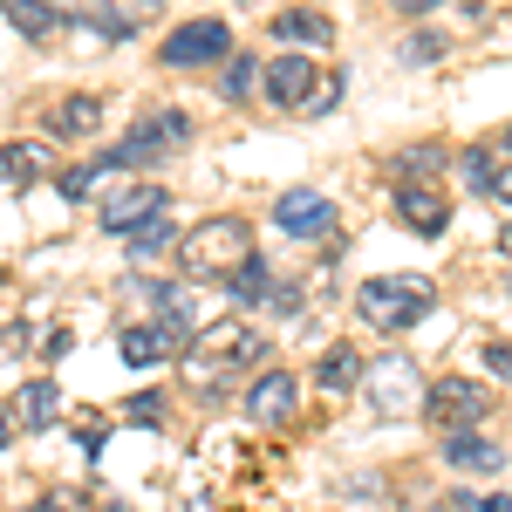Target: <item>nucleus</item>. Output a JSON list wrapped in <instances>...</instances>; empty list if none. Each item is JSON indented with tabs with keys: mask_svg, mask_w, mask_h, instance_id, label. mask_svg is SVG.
Returning a JSON list of instances; mask_svg holds the SVG:
<instances>
[{
	"mask_svg": "<svg viewBox=\"0 0 512 512\" xmlns=\"http://www.w3.org/2000/svg\"><path fill=\"white\" fill-rule=\"evenodd\" d=\"M355 315L369 321L376 335H403L431 315V280L424 274H383V280H362L355 294Z\"/></svg>",
	"mask_w": 512,
	"mask_h": 512,
	"instance_id": "obj_1",
	"label": "nucleus"
},
{
	"mask_svg": "<svg viewBox=\"0 0 512 512\" xmlns=\"http://www.w3.org/2000/svg\"><path fill=\"white\" fill-rule=\"evenodd\" d=\"M178 260H185L192 280H233L239 267L253 260V226H246V219H205V226L185 233Z\"/></svg>",
	"mask_w": 512,
	"mask_h": 512,
	"instance_id": "obj_2",
	"label": "nucleus"
},
{
	"mask_svg": "<svg viewBox=\"0 0 512 512\" xmlns=\"http://www.w3.org/2000/svg\"><path fill=\"white\" fill-rule=\"evenodd\" d=\"M424 164H431L424 151H417L410 164H396V219H403L410 233L437 239L444 226H451V198H444V185H437Z\"/></svg>",
	"mask_w": 512,
	"mask_h": 512,
	"instance_id": "obj_3",
	"label": "nucleus"
},
{
	"mask_svg": "<svg viewBox=\"0 0 512 512\" xmlns=\"http://www.w3.org/2000/svg\"><path fill=\"white\" fill-rule=\"evenodd\" d=\"M178 144H192V123H185V110H151V117L137 123L130 137H123L110 158H96V171H130V164H158L171 158Z\"/></svg>",
	"mask_w": 512,
	"mask_h": 512,
	"instance_id": "obj_4",
	"label": "nucleus"
},
{
	"mask_svg": "<svg viewBox=\"0 0 512 512\" xmlns=\"http://www.w3.org/2000/svg\"><path fill=\"white\" fill-rule=\"evenodd\" d=\"M205 62H233V28L219 14H198L164 41V69H205Z\"/></svg>",
	"mask_w": 512,
	"mask_h": 512,
	"instance_id": "obj_5",
	"label": "nucleus"
},
{
	"mask_svg": "<svg viewBox=\"0 0 512 512\" xmlns=\"http://www.w3.org/2000/svg\"><path fill=\"white\" fill-rule=\"evenodd\" d=\"M274 226L287 239H301V246H315V239H328L342 226V212H335V198H321V192H280Z\"/></svg>",
	"mask_w": 512,
	"mask_h": 512,
	"instance_id": "obj_6",
	"label": "nucleus"
},
{
	"mask_svg": "<svg viewBox=\"0 0 512 512\" xmlns=\"http://www.w3.org/2000/svg\"><path fill=\"white\" fill-rule=\"evenodd\" d=\"M485 403H492V396L478 390L472 376H444V383L424 390V410H431V424H444V437H451V431H472L478 417H485Z\"/></svg>",
	"mask_w": 512,
	"mask_h": 512,
	"instance_id": "obj_7",
	"label": "nucleus"
},
{
	"mask_svg": "<svg viewBox=\"0 0 512 512\" xmlns=\"http://www.w3.org/2000/svg\"><path fill=\"white\" fill-rule=\"evenodd\" d=\"M362 383H369V410H376V417H403L410 403H424V396H417V369H410V355H383Z\"/></svg>",
	"mask_w": 512,
	"mask_h": 512,
	"instance_id": "obj_8",
	"label": "nucleus"
},
{
	"mask_svg": "<svg viewBox=\"0 0 512 512\" xmlns=\"http://www.w3.org/2000/svg\"><path fill=\"white\" fill-rule=\"evenodd\" d=\"M294 410H301V383L287 369H260V383L246 390V417L260 431H280V424H294Z\"/></svg>",
	"mask_w": 512,
	"mask_h": 512,
	"instance_id": "obj_9",
	"label": "nucleus"
},
{
	"mask_svg": "<svg viewBox=\"0 0 512 512\" xmlns=\"http://www.w3.org/2000/svg\"><path fill=\"white\" fill-rule=\"evenodd\" d=\"M158 212H171V198L158 192V185H123L117 198H103V233H137L144 219H158Z\"/></svg>",
	"mask_w": 512,
	"mask_h": 512,
	"instance_id": "obj_10",
	"label": "nucleus"
},
{
	"mask_svg": "<svg viewBox=\"0 0 512 512\" xmlns=\"http://www.w3.org/2000/svg\"><path fill=\"white\" fill-rule=\"evenodd\" d=\"M315 82H321V62L280 55V62H267V103H274V110H301V103L315 96Z\"/></svg>",
	"mask_w": 512,
	"mask_h": 512,
	"instance_id": "obj_11",
	"label": "nucleus"
},
{
	"mask_svg": "<svg viewBox=\"0 0 512 512\" xmlns=\"http://www.w3.org/2000/svg\"><path fill=\"white\" fill-rule=\"evenodd\" d=\"M260 355H267V335H253V328H239V321H226V328H205V335H198V362L246 369V362H260Z\"/></svg>",
	"mask_w": 512,
	"mask_h": 512,
	"instance_id": "obj_12",
	"label": "nucleus"
},
{
	"mask_svg": "<svg viewBox=\"0 0 512 512\" xmlns=\"http://www.w3.org/2000/svg\"><path fill=\"white\" fill-rule=\"evenodd\" d=\"M151 308H158V335L171 342V349H185V335H192V287H164V280H151Z\"/></svg>",
	"mask_w": 512,
	"mask_h": 512,
	"instance_id": "obj_13",
	"label": "nucleus"
},
{
	"mask_svg": "<svg viewBox=\"0 0 512 512\" xmlns=\"http://www.w3.org/2000/svg\"><path fill=\"white\" fill-rule=\"evenodd\" d=\"M444 465H451V472H499L506 451H499L492 437H478V431H451L444 437Z\"/></svg>",
	"mask_w": 512,
	"mask_h": 512,
	"instance_id": "obj_14",
	"label": "nucleus"
},
{
	"mask_svg": "<svg viewBox=\"0 0 512 512\" xmlns=\"http://www.w3.org/2000/svg\"><path fill=\"white\" fill-rule=\"evenodd\" d=\"M41 171H48V144H41V137L0 144V185H35Z\"/></svg>",
	"mask_w": 512,
	"mask_h": 512,
	"instance_id": "obj_15",
	"label": "nucleus"
},
{
	"mask_svg": "<svg viewBox=\"0 0 512 512\" xmlns=\"http://www.w3.org/2000/svg\"><path fill=\"white\" fill-rule=\"evenodd\" d=\"M274 35L287 41V48H328V41H335V21H328V14L287 7V14H274Z\"/></svg>",
	"mask_w": 512,
	"mask_h": 512,
	"instance_id": "obj_16",
	"label": "nucleus"
},
{
	"mask_svg": "<svg viewBox=\"0 0 512 512\" xmlns=\"http://www.w3.org/2000/svg\"><path fill=\"white\" fill-rule=\"evenodd\" d=\"M96 117H103V103H96V96H62V103L48 110V130H55V137H89Z\"/></svg>",
	"mask_w": 512,
	"mask_h": 512,
	"instance_id": "obj_17",
	"label": "nucleus"
},
{
	"mask_svg": "<svg viewBox=\"0 0 512 512\" xmlns=\"http://www.w3.org/2000/svg\"><path fill=\"white\" fill-rule=\"evenodd\" d=\"M362 376H369V369H362V355H355L349 342H335V349L315 362V383H321V390H355Z\"/></svg>",
	"mask_w": 512,
	"mask_h": 512,
	"instance_id": "obj_18",
	"label": "nucleus"
},
{
	"mask_svg": "<svg viewBox=\"0 0 512 512\" xmlns=\"http://www.w3.org/2000/svg\"><path fill=\"white\" fill-rule=\"evenodd\" d=\"M117 355L130 362V369H151V362L171 355V342H164L158 328H144V321H137V328H123V335H117Z\"/></svg>",
	"mask_w": 512,
	"mask_h": 512,
	"instance_id": "obj_19",
	"label": "nucleus"
},
{
	"mask_svg": "<svg viewBox=\"0 0 512 512\" xmlns=\"http://www.w3.org/2000/svg\"><path fill=\"white\" fill-rule=\"evenodd\" d=\"M55 403H62V396H55V383H48V376H41V383H28V390H21V403H14L21 431H48V424H55Z\"/></svg>",
	"mask_w": 512,
	"mask_h": 512,
	"instance_id": "obj_20",
	"label": "nucleus"
},
{
	"mask_svg": "<svg viewBox=\"0 0 512 512\" xmlns=\"http://www.w3.org/2000/svg\"><path fill=\"white\" fill-rule=\"evenodd\" d=\"M7 21H14L21 35H48V28H62V7H41V0H14V7H7Z\"/></svg>",
	"mask_w": 512,
	"mask_h": 512,
	"instance_id": "obj_21",
	"label": "nucleus"
},
{
	"mask_svg": "<svg viewBox=\"0 0 512 512\" xmlns=\"http://www.w3.org/2000/svg\"><path fill=\"white\" fill-rule=\"evenodd\" d=\"M226 287H233V301H274V274H267L260 260H246V267H239Z\"/></svg>",
	"mask_w": 512,
	"mask_h": 512,
	"instance_id": "obj_22",
	"label": "nucleus"
},
{
	"mask_svg": "<svg viewBox=\"0 0 512 512\" xmlns=\"http://www.w3.org/2000/svg\"><path fill=\"white\" fill-rule=\"evenodd\" d=\"M458 178H465L472 192H499V178H506V171L492 164V151H465V158H458Z\"/></svg>",
	"mask_w": 512,
	"mask_h": 512,
	"instance_id": "obj_23",
	"label": "nucleus"
},
{
	"mask_svg": "<svg viewBox=\"0 0 512 512\" xmlns=\"http://www.w3.org/2000/svg\"><path fill=\"white\" fill-rule=\"evenodd\" d=\"M178 239V226H171V212H158V219H144L137 233H130V253H164Z\"/></svg>",
	"mask_w": 512,
	"mask_h": 512,
	"instance_id": "obj_24",
	"label": "nucleus"
},
{
	"mask_svg": "<svg viewBox=\"0 0 512 512\" xmlns=\"http://www.w3.org/2000/svg\"><path fill=\"white\" fill-rule=\"evenodd\" d=\"M335 103H342V76H321V82H315V96L301 103V117H328Z\"/></svg>",
	"mask_w": 512,
	"mask_h": 512,
	"instance_id": "obj_25",
	"label": "nucleus"
},
{
	"mask_svg": "<svg viewBox=\"0 0 512 512\" xmlns=\"http://www.w3.org/2000/svg\"><path fill=\"white\" fill-rule=\"evenodd\" d=\"M253 82H260V69H253V62H246V55H233V62H226V96H246V89H253Z\"/></svg>",
	"mask_w": 512,
	"mask_h": 512,
	"instance_id": "obj_26",
	"label": "nucleus"
},
{
	"mask_svg": "<svg viewBox=\"0 0 512 512\" xmlns=\"http://www.w3.org/2000/svg\"><path fill=\"white\" fill-rule=\"evenodd\" d=\"M458 512H512L506 492H458Z\"/></svg>",
	"mask_w": 512,
	"mask_h": 512,
	"instance_id": "obj_27",
	"label": "nucleus"
},
{
	"mask_svg": "<svg viewBox=\"0 0 512 512\" xmlns=\"http://www.w3.org/2000/svg\"><path fill=\"white\" fill-rule=\"evenodd\" d=\"M62 192L89 198V192H96V164H69V171H62Z\"/></svg>",
	"mask_w": 512,
	"mask_h": 512,
	"instance_id": "obj_28",
	"label": "nucleus"
},
{
	"mask_svg": "<svg viewBox=\"0 0 512 512\" xmlns=\"http://www.w3.org/2000/svg\"><path fill=\"white\" fill-rule=\"evenodd\" d=\"M485 369H492L499 383H512V342H485Z\"/></svg>",
	"mask_w": 512,
	"mask_h": 512,
	"instance_id": "obj_29",
	"label": "nucleus"
},
{
	"mask_svg": "<svg viewBox=\"0 0 512 512\" xmlns=\"http://www.w3.org/2000/svg\"><path fill=\"white\" fill-rule=\"evenodd\" d=\"M130 424H164V396H137L130 403Z\"/></svg>",
	"mask_w": 512,
	"mask_h": 512,
	"instance_id": "obj_30",
	"label": "nucleus"
},
{
	"mask_svg": "<svg viewBox=\"0 0 512 512\" xmlns=\"http://www.w3.org/2000/svg\"><path fill=\"white\" fill-rule=\"evenodd\" d=\"M28 512H76V506H69V499H35Z\"/></svg>",
	"mask_w": 512,
	"mask_h": 512,
	"instance_id": "obj_31",
	"label": "nucleus"
},
{
	"mask_svg": "<svg viewBox=\"0 0 512 512\" xmlns=\"http://www.w3.org/2000/svg\"><path fill=\"white\" fill-rule=\"evenodd\" d=\"M7 437H14V417H7V410H0V451H7Z\"/></svg>",
	"mask_w": 512,
	"mask_h": 512,
	"instance_id": "obj_32",
	"label": "nucleus"
},
{
	"mask_svg": "<svg viewBox=\"0 0 512 512\" xmlns=\"http://www.w3.org/2000/svg\"><path fill=\"white\" fill-rule=\"evenodd\" d=\"M499 253H506V260H512V226H499Z\"/></svg>",
	"mask_w": 512,
	"mask_h": 512,
	"instance_id": "obj_33",
	"label": "nucleus"
},
{
	"mask_svg": "<svg viewBox=\"0 0 512 512\" xmlns=\"http://www.w3.org/2000/svg\"><path fill=\"white\" fill-rule=\"evenodd\" d=\"M506 151H512V130H506Z\"/></svg>",
	"mask_w": 512,
	"mask_h": 512,
	"instance_id": "obj_34",
	"label": "nucleus"
},
{
	"mask_svg": "<svg viewBox=\"0 0 512 512\" xmlns=\"http://www.w3.org/2000/svg\"><path fill=\"white\" fill-rule=\"evenodd\" d=\"M110 512H130V506H110Z\"/></svg>",
	"mask_w": 512,
	"mask_h": 512,
	"instance_id": "obj_35",
	"label": "nucleus"
},
{
	"mask_svg": "<svg viewBox=\"0 0 512 512\" xmlns=\"http://www.w3.org/2000/svg\"><path fill=\"white\" fill-rule=\"evenodd\" d=\"M0 287H7V274H0Z\"/></svg>",
	"mask_w": 512,
	"mask_h": 512,
	"instance_id": "obj_36",
	"label": "nucleus"
}]
</instances>
